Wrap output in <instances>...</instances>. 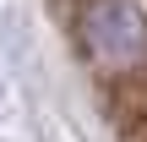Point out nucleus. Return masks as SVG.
I'll use <instances>...</instances> for the list:
<instances>
[{"label": "nucleus", "instance_id": "obj_1", "mask_svg": "<svg viewBox=\"0 0 147 142\" xmlns=\"http://www.w3.org/2000/svg\"><path fill=\"white\" fill-rule=\"evenodd\" d=\"M76 38L98 71L142 77L147 71V0H82Z\"/></svg>", "mask_w": 147, "mask_h": 142}]
</instances>
